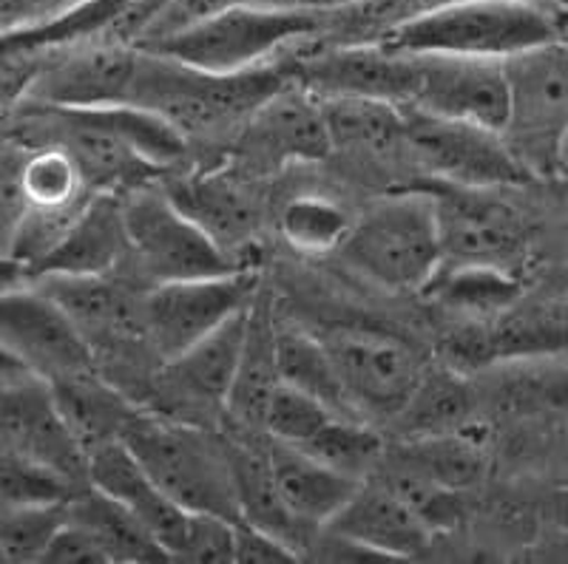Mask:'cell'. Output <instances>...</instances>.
<instances>
[{
  "mask_svg": "<svg viewBox=\"0 0 568 564\" xmlns=\"http://www.w3.org/2000/svg\"><path fill=\"white\" fill-rule=\"evenodd\" d=\"M566 38L560 20L531 0H438L382 34V43L404 52L453 58L509 60Z\"/></svg>",
  "mask_w": 568,
  "mask_h": 564,
  "instance_id": "obj_1",
  "label": "cell"
},
{
  "mask_svg": "<svg viewBox=\"0 0 568 564\" xmlns=\"http://www.w3.org/2000/svg\"><path fill=\"white\" fill-rule=\"evenodd\" d=\"M291 80H296V71H284L273 63L236 74H216L142 52L131 103L162 114L185 136L213 134L227 125H242Z\"/></svg>",
  "mask_w": 568,
  "mask_h": 564,
  "instance_id": "obj_2",
  "label": "cell"
},
{
  "mask_svg": "<svg viewBox=\"0 0 568 564\" xmlns=\"http://www.w3.org/2000/svg\"><path fill=\"white\" fill-rule=\"evenodd\" d=\"M344 262L387 289H426L444 267L433 191L395 193L369 205L342 244Z\"/></svg>",
  "mask_w": 568,
  "mask_h": 564,
  "instance_id": "obj_3",
  "label": "cell"
},
{
  "mask_svg": "<svg viewBox=\"0 0 568 564\" xmlns=\"http://www.w3.org/2000/svg\"><path fill=\"white\" fill-rule=\"evenodd\" d=\"M120 440L140 460L151 480L182 507L213 513L231 522L242 520L231 445L213 443L187 425L142 417L131 411Z\"/></svg>",
  "mask_w": 568,
  "mask_h": 564,
  "instance_id": "obj_4",
  "label": "cell"
},
{
  "mask_svg": "<svg viewBox=\"0 0 568 564\" xmlns=\"http://www.w3.org/2000/svg\"><path fill=\"white\" fill-rule=\"evenodd\" d=\"M509 109L500 129L506 148L537 180L562 171L568 140V38L504 60Z\"/></svg>",
  "mask_w": 568,
  "mask_h": 564,
  "instance_id": "obj_5",
  "label": "cell"
},
{
  "mask_svg": "<svg viewBox=\"0 0 568 564\" xmlns=\"http://www.w3.org/2000/svg\"><path fill=\"white\" fill-rule=\"evenodd\" d=\"M322 29L324 14L240 0L149 52L202 71L236 74L267 65L276 54L318 38Z\"/></svg>",
  "mask_w": 568,
  "mask_h": 564,
  "instance_id": "obj_6",
  "label": "cell"
},
{
  "mask_svg": "<svg viewBox=\"0 0 568 564\" xmlns=\"http://www.w3.org/2000/svg\"><path fill=\"white\" fill-rule=\"evenodd\" d=\"M125 230L131 258L154 284L187 281V278L225 276L245 264L222 250L194 218L174 205L165 187L149 185L123 193Z\"/></svg>",
  "mask_w": 568,
  "mask_h": 564,
  "instance_id": "obj_7",
  "label": "cell"
},
{
  "mask_svg": "<svg viewBox=\"0 0 568 564\" xmlns=\"http://www.w3.org/2000/svg\"><path fill=\"white\" fill-rule=\"evenodd\" d=\"M0 383L3 451H14L58 471L74 485L89 488V449L65 417L54 386L7 352Z\"/></svg>",
  "mask_w": 568,
  "mask_h": 564,
  "instance_id": "obj_8",
  "label": "cell"
},
{
  "mask_svg": "<svg viewBox=\"0 0 568 564\" xmlns=\"http://www.w3.org/2000/svg\"><path fill=\"white\" fill-rule=\"evenodd\" d=\"M404 160L433 182L464 187H506L529 180L506 148L500 131L404 109Z\"/></svg>",
  "mask_w": 568,
  "mask_h": 564,
  "instance_id": "obj_9",
  "label": "cell"
},
{
  "mask_svg": "<svg viewBox=\"0 0 568 564\" xmlns=\"http://www.w3.org/2000/svg\"><path fill=\"white\" fill-rule=\"evenodd\" d=\"M23 52L38 58V74L27 103L49 109H105L131 103L142 60L136 45L103 34L58 49Z\"/></svg>",
  "mask_w": 568,
  "mask_h": 564,
  "instance_id": "obj_10",
  "label": "cell"
},
{
  "mask_svg": "<svg viewBox=\"0 0 568 564\" xmlns=\"http://www.w3.org/2000/svg\"><path fill=\"white\" fill-rule=\"evenodd\" d=\"M233 148L245 174H276L291 165L324 160L333 151V140L322 96L291 80L242 122Z\"/></svg>",
  "mask_w": 568,
  "mask_h": 564,
  "instance_id": "obj_11",
  "label": "cell"
},
{
  "mask_svg": "<svg viewBox=\"0 0 568 564\" xmlns=\"http://www.w3.org/2000/svg\"><path fill=\"white\" fill-rule=\"evenodd\" d=\"M318 338L358 414H400L426 372L424 360L407 340L384 329L329 327Z\"/></svg>",
  "mask_w": 568,
  "mask_h": 564,
  "instance_id": "obj_12",
  "label": "cell"
},
{
  "mask_svg": "<svg viewBox=\"0 0 568 564\" xmlns=\"http://www.w3.org/2000/svg\"><path fill=\"white\" fill-rule=\"evenodd\" d=\"M258 298V278L251 267L225 276L187 278V281L154 284L145 293L149 343L162 360L185 352Z\"/></svg>",
  "mask_w": 568,
  "mask_h": 564,
  "instance_id": "obj_13",
  "label": "cell"
},
{
  "mask_svg": "<svg viewBox=\"0 0 568 564\" xmlns=\"http://www.w3.org/2000/svg\"><path fill=\"white\" fill-rule=\"evenodd\" d=\"M3 352L52 386L94 378V349L40 287H7L0 307Z\"/></svg>",
  "mask_w": 568,
  "mask_h": 564,
  "instance_id": "obj_14",
  "label": "cell"
},
{
  "mask_svg": "<svg viewBox=\"0 0 568 564\" xmlns=\"http://www.w3.org/2000/svg\"><path fill=\"white\" fill-rule=\"evenodd\" d=\"M444 264L511 267L526 253V222L500 187H464L433 182Z\"/></svg>",
  "mask_w": 568,
  "mask_h": 564,
  "instance_id": "obj_15",
  "label": "cell"
},
{
  "mask_svg": "<svg viewBox=\"0 0 568 564\" xmlns=\"http://www.w3.org/2000/svg\"><path fill=\"white\" fill-rule=\"evenodd\" d=\"M413 54V80L404 109L464 120L500 131L509 109V89L500 60Z\"/></svg>",
  "mask_w": 568,
  "mask_h": 564,
  "instance_id": "obj_16",
  "label": "cell"
},
{
  "mask_svg": "<svg viewBox=\"0 0 568 564\" xmlns=\"http://www.w3.org/2000/svg\"><path fill=\"white\" fill-rule=\"evenodd\" d=\"M89 482L105 496L131 511L142 527L160 542L169 558L180 562L187 531L196 511H187L171 500L151 474L140 465L129 445L120 437L100 440L89 449Z\"/></svg>",
  "mask_w": 568,
  "mask_h": 564,
  "instance_id": "obj_17",
  "label": "cell"
},
{
  "mask_svg": "<svg viewBox=\"0 0 568 564\" xmlns=\"http://www.w3.org/2000/svg\"><path fill=\"white\" fill-rule=\"evenodd\" d=\"M324 531L342 545L387 558L420 556L435 536L424 516L375 474L355 488Z\"/></svg>",
  "mask_w": 568,
  "mask_h": 564,
  "instance_id": "obj_18",
  "label": "cell"
},
{
  "mask_svg": "<svg viewBox=\"0 0 568 564\" xmlns=\"http://www.w3.org/2000/svg\"><path fill=\"white\" fill-rule=\"evenodd\" d=\"M38 281L34 287L60 304L91 349L149 343L145 293L134 296L109 276H43Z\"/></svg>",
  "mask_w": 568,
  "mask_h": 564,
  "instance_id": "obj_19",
  "label": "cell"
},
{
  "mask_svg": "<svg viewBox=\"0 0 568 564\" xmlns=\"http://www.w3.org/2000/svg\"><path fill=\"white\" fill-rule=\"evenodd\" d=\"M165 193L233 258H240L242 250L256 242L258 202L231 167L180 176L165 185Z\"/></svg>",
  "mask_w": 568,
  "mask_h": 564,
  "instance_id": "obj_20",
  "label": "cell"
},
{
  "mask_svg": "<svg viewBox=\"0 0 568 564\" xmlns=\"http://www.w3.org/2000/svg\"><path fill=\"white\" fill-rule=\"evenodd\" d=\"M123 258H131L123 193H94L32 278L109 276Z\"/></svg>",
  "mask_w": 568,
  "mask_h": 564,
  "instance_id": "obj_21",
  "label": "cell"
},
{
  "mask_svg": "<svg viewBox=\"0 0 568 564\" xmlns=\"http://www.w3.org/2000/svg\"><path fill=\"white\" fill-rule=\"evenodd\" d=\"M265 457L271 462L273 480H276L284 505L291 507L293 516L307 531H324L347 505L355 488L362 485L353 476L329 469L327 462L316 460L296 445L282 443L276 437H271Z\"/></svg>",
  "mask_w": 568,
  "mask_h": 564,
  "instance_id": "obj_22",
  "label": "cell"
},
{
  "mask_svg": "<svg viewBox=\"0 0 568 564\" xmlns=\"http://www.w3.org/2000/svg\"><path fill=\"white\" fill-rule=\"evenodd\" d=\"M322 103L333 151H344L362 162L404 160V105L349 94L322 96Z\"/></svg>",
  "mask_w": 568,
  "mask_h": 564,
  "instance_id": "obj_23",
  "label": "cell"
},
{
  "mask_svg": "<svg viewBox=\"0 0 568 564\" xmlns=\"http://www.w3.org/2000/svg\"><path fill=\"white\" fill-rule=\"evenodd\" d=\"M251 312L253 307L242 309L233 318H227L222 327H216L205 338L191 343L185 352L165 360L171 378L176 380V386L185 394L202 400V403L225 406L227 394L233 389V380H236V372H240L242 352H245Z\"/></svg>",
  "mask_w": 568,
  "mask_h": 564,
  "instance_id": "obj_24",
  "label": "cell"
},
{
  "mask_svg": "<svg viewBox=\"0 0 568 564\" xmlns=\"http://www.w3.org/2000/svg\"><path fill=\"white\" fill-rule=\"evenodd\" d=\"M278 386H282V375H278L276 355V324H273L271 309L256 298L245 352H242L240 372H236L233 389L225 400V411L242 429L265 431L267 409H271Z\"/></svg>",
  "mask_w": 568,
  "mask_h": 564,
  "instance_id": "obj_25",
  "label": "cell"
},
{
  "mask_svg": "<svg viewBox=\"0 0 568 564\" xmlns=\"http://www.w3.org/2000/svg\"><path fill=\"white\" fill-rule=\"evenodd\" d=\"M231 460L242 511L240 522H247V525L258 527V531L271 533V536L282 539L284 545L296 547L302 553L311 531L302 527V522L293 516L291 507L284 505L265 451L231 449Z\"/></svg>",
  "mask_w": 568,
  "mask_h": 564,
  "instance_id": "obj_26",
  "label": "cell"
},
{
  "mask_svg": "<svg viewBox=\"0 0 568 564\" xmlns=\"http://www.w3.org/2000/svg\"><path fill=\"white\" fill-rule=\"evenodd\" d=\"M69 516L103 542L111 562H169V553L151 536L134 513L94 485L69 502Z\"/></svg>",
  "mask_w": 568,
  "mask_h": 564,
  "instance_id": "obj_27",
  "label": "cell"
},
{
  "mask_svg": "<svg viewBox=\"0 0 568 564\" xmlns=\"http://www.w3.org/2000/svg\"><path fill=\"white\" fill-rule=\"evenodd\" d=\"M276 355L282 383L307 391L338 414L362 417L355 411L353 400L342 383V375H338L322 338L302 332L296 327H276Z\"/></svg>",
  "mask_w": 568,
  "mask_h": 564,
  "instance_id": "obj_28",
  "label": "cell"
},
{
  "mask_svg": "<svg viewBox=\"0 0 568 564\" xmlns=\"http://www.w3.org/2000/svg\"><path fill=\"white\" fill-rule=\"evenodd\" d=\"M424 293L455 312L489 315L511 307L524 293V281L511 267L444 264Z\"/></svg>",
  "mask_w": 568,
  "mask_h": 564,
  "instance_id": "obj_29",
  "label": "cell"
},
{
  "mask_svg": "<svg viewBox=\"0 0 568 564\" xmlns=\"http://www.w3.org/2000/svg\"><path fill=\"white\" fill-rule=\"evenodd\" d=\"M398 417L413 431L424 434H471L475 431V398L469 386L453 372L426 369L418 389Z\"/></svg>",
  "mask_w": 568,
  "mask_h": 564,
  "instance_id": "obj_30",
  "label": "cell"
},
{
  "mask_svg": "<svg viewBox=\"0 0 568 564\" xmlns=\"http://www.w3.org/2000/svg\"><path fill=\"white\" fill-rule=\"evenodd\" d=\"M395 457L455 494L478 488L486 474V457L475 434L413 437V443L404 445Z\"/></svg>",
  "mask_w": 568,
  "mask_h": 564,
  "instance_id": "obj_31",
  "label": "cell"
},
{
  "mask_svg": "<svg viewBox=\"0 0 568 564\" xmlns=\"http://www.w3.org/2000/svg\"><path fill=\"white\" fill-rule=\"evenodd\" d=\"M355 216H349L342 202L322 196V193H302L293 196L278 213V233L293 250L302 253H333L342 250L353 230Z\"/></svg>",
  "mask_w": 568,
  "mask_h": 564,
  "instance_id": "obj_32",
  "label": "cell"
},
{
  "mask_svg": "<svg viewBox=\"0 0 568 564\" xmlns=\"http://www.w3.org/2000/svg\"><path fill=\"white\" fill-rule=\"evenodd\" d=\"M296 449L307 451L316 460L327 462L329 469L342 471L358 482L369 480L375 471L382 469L384 457H387L382 437L375 434L369 425H364V420L349 414L329 417L311 443L296 445Z\"/></svg>",
  "mask_w": 568,
  "mask_h": 564,
  "instance_id": "obj_33",
  "label": "cell"
},
{
  "mask_svg": "<svg viewBox=\"0 0 568 564\" xmlns=\"http://www.w3.org/2000/svg\"><path fill=\"white\" fill-rule=\"evenodd\" d=\"M69 502L3 505V513H0V553H3V562H43L60 527L69 522Z\"/></svg>",
  "mask_w": 568,
  "mask_h": 564,
  "instance_id": "obj_34",
  "label": "cell"
},
{
  "mask_svg": "<svg viewBox=\"0 0 568 564\" xmlns=\"http://www.w3.org/2000/svg\"><path fill=\"white\" fill-rule=\"evenodd\" d=\"M23 187L32 207H69L80 205L91 196L89 182L69 151L58 145H38L23 156Z\"/></svg>",
  "mask_w": 568,
  "mask_h": 564,
  "instance_id": "obj_35",
  "label": "cell"
},
{
  "mask_svg": "<svg viewBox=\"0 0 568 564\" xmlns=\"http://www.w3.org/2000/svg\"><path fill=\"white\" fill-rule=\"evenodd\" d=\"M83 488L45 469L40 462L3 451L0 454V494L3 505H40V502H69Z\"/></svg>",
  "mask_w": 568,
  "mask_h": 564,
  "instance_id": "obj_36",
  "label": "cell"
},
{
  "mask_svg": "<svg viewBox=\"0 0 568 564\" xmlns=\"http://www.w3.org/2000/svg\"><path fill=\"white\" fill-rule=\"evenodd\" d=\"M336 414L338 411L324 406L322 400H316L307 391L282 383L276 389V394H273L271 409H267L265 431L267 437H276L282 443L304 445L311 443L329 417Z\"/></svg>",
  "mask_w": 568,
  "mask_h": 564,
  "instance_id": "obj_37",
  "label": "cell"
},
{
  "mask_svg": "<svg viewBox=\"0 0 568 564\" xmlns=\"http://www.w3.org/2000/svg\"><path fill=\"white\" fill-rule=\"evenodd\" d=\"M43 562L49 564H109L111 556L103 547L94 533L89 527H83L80 522H74L69 516L60 533L54 536L52 547L45 553Z\"/></svg>",
  "mask_w": 568,
  "mask_h": 564,
  "instance_id": "obj_38",
  "label": "cell"
},
{
  "mask_svg": "<svg viewBox=\"0 0 568 564\" xmlns=\"http://www.w3.org/2000/svg\"><path fill=\"white\" fill-rule=\"evenodd\" d=\"M302 553L296 547L284 545L282 539L258 531L247 522H236L233 527V562L242 564H287L296 562Z\"/></svg>",
  "mask_w": 568,
  "mask_h": 564,
  "instance_id": "obj_39",
  "label": "cell"
},
{
  "mask_svg": "<svg viewBox=\"0 0 568 564\" xmlns=\"http://www.w3.org/2000/svg\"><path fill=\"white\" fill-rule=\"evenodd\" d=\"M555 14H557V20H560L562 32H566V38H568V9H566V12H555Z\"/></svg>",
  "mask_w": 568,
  "mask_h": 564,
  "instance_id": "obj_40",
  "label": "cell"
},
{
  "mask_svg": "<svg viewBox=\"0 0 568 564\" xmlns=\"http://www.w3.org/2000/svg\"><path fill=\"white\" fill-rule=\"evenodd\" d=\"M560 525L568 527V502H562L560 505Z\"/></svg>",
  "mask_w": 568,
  "mask_h": 564,
  "instance_id": "obj_41",
  "label": "cell"
},
{
  "mask_svg": "<svg viewBox=\"0 0 568 564\" xmlns=\"http://www.w3.org/2000/svg\"><path fill=\"white\" fill-rule=\"evenodd\" d=\"M562 171H568V140H566V154H562Z\"/></svg>",
  "mask_w": 568,
  "mask_h": 564,
  "instance_id": "obj_42",
  "label": "cell"
}]
</instances>
